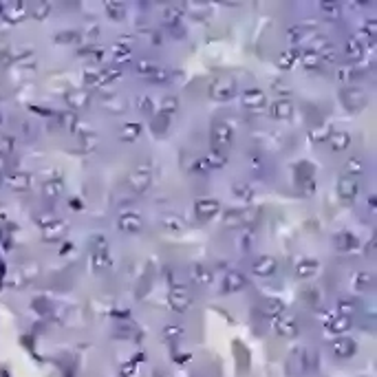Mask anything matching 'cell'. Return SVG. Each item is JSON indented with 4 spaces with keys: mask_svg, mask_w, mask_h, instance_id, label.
Masks as SVG:
<instances>
[{
    "mask_svg": "<svg viewBox=\"0 0 377 377\" xmlns=\"http://www.w3.org/2000/svg\"><path fill=\"white\" fill-rule=\"evenodd\" d=\"M210 97L214 102H230L236 95V80L232 75H219L212 80V84L208 88Z\"/></svg>",
    "mask_w": 377,
    "mask_h": 377,
    "instance_id": "6da1fadb",
    "label": "cell"
},
{
    "mask_svg": "<svg viewBox=\"0 0 377 377\" xmlns=\"http://www.w3.org/2000/svg\"><path fill=\"white\" fill-rule=\"evenodd\" d=\"M210 142H212V150L225 152L227 148L232 146V142H234L232 126L225 124V122H214L212 124V130H210Z\"/></svg>",
    "mask_w": 377,
    "mask_h": 377,
    "instance_id": "7a4b0ae2",
    "label": "cell"
},
{
    "mask_svg": "<svg viewBox=\"0 0 377 377\" xmlns=\"http://www.w3.org/2000/svg\"><path fill=\"white\" fill-rule=\"evenodd\" d=\"M150 172H152L150 161H144V164H139L135 172L128 174V179H126V181H128V188L132 192H137V194H144V192L150 188V183H152Z\"/></svg>",
    "mask_w": 377,
    "mask_h": 377,
    "instance_id": "3957f363",
    "label": "cell"
},
{
    "mask_svg": "<svg viewBox=\"0 0 377 377\" xmlns=\"http://www.w3.org/2000/svg\"><path fill=\"white\" fill-rule=\"evenodd\" d=\"M120 75H122V71H117V69H95V71L84 73V82L88 88H104Z\"/></svg>",
    "mask_w": 377,
    "mask_h": 377,
    "instance_id": "277c9868",
    "label": "cell"
},
{
    "mask_svg": "<svg viewBox=\"0 0 377 377\" xmlns=\"http://www.w3.org/2000/svg\"><path fill=\"white\" fill-rule=\"evenodd\" d=\"M340 100H342V104L349 108V110H360L368 104V95L364 88L360 86H346L340 91Z\"/></svg>",
    "mask_w": 377,
    "mask_h": 377,
    "instance_id": "5b68a950",
    "label": "cell"
},
{
    "mask_svg": "<svg viewBox=\"0 0 377 377\" xmlns=\"http://www.w3.org/2000/svg\"><path fill=\"white\" fill-rule=\"evenodd\" d=\"M40 232L44 241H60L66 236V223L55 216H44L40 219Z\"/></svg>",
    "mask_w": 377,
    "mask_h": 377,
    "instance_id": "8992f818",
    "label": "cell"
},
{
    "mask_svg": "<svg viewBox=\"0 0 377 377\" xmlns=\"http://www.w3.org/2000/svg\"><path fill=\"white\" fill-rule=\"evenodd\" d=\"M241 104L245 106L247 110H256V113H261L267 106V95H265L261 88L251 86V88H245L241 95Z\"/></svg>",
    "mask_w": 377,
    "mask_h": 377,
    "instance_id": "52a82bcc",
    "label": "cell"
},
{
    "mask_svg": "<svg viewBox=\"0 0 377 377\" xmlns=\"http://www.w3.org/2000/svg\"><path fill=\"white\" fill-rule=\"evenodd\" d=\"M117 227L126 234H139L144 230V219L137 212H122L117 219Z\"/></svg>",
    "mask_w": 377,
    "mask_h": 377,
    "instance_id": "ba28073f",
    "label": "cell"
},
{
    "mask_svg": "<svg viewBox=\"0 0 377 377\" xmlns=\"http://www.w3.org/2000/svg\"><path fill=\"white\" fill-rule=\"evenodd\" d=\"M335 190H338L340 199H344V201H353V199H358V194H360V181L355 179V176H349V174L340 176Z\"/></svg>",
    "mask_w": 377,
    "mask_h": 377,
    "instance_id": "9c48e42d",
    "label": "cell"
},
{
    "mask_svg": "<svg viewBox=\"0 0 377 377\" xmlns=\"http://www.w3.org/2000/svg\"><path fill=\"white\" fill-rule=\"evenodd\" d=\"M276 269H278L276 258L267 256V254L254 258V263H251V271H254V276H258V278H269L276 273Z\"/></svg>",
    "mask_w": 377,
    "mask_h": 377,
    "instance_id": "30bf717a",
    "label": "cell"
},
{
    "mask_svg": "<svg viewBox=\"0 0 377 377\" xmlns=\"http://www.w3.org/2000/svg\"><path fill=\"white\" fill-rule=\"evenodd\" d=\"M91 100H93V95H91V91H86V88H73V91L66 93V106L71 110H80V108L91 106Z\"/></svg>",
    "mask_w": 377,
    "mask_h": 377,
    "instance_id": "8fae6325",
    "label": "cell"
},
{
    "mask_svg": "<svg viewBox=\"0 0 377 377\" xmlns=\"http://www.w3.org/2000/svg\"><path fill=\"white\" fill-rule=\"evenodd\" d=\"M194 212H196L199 219H214V216H216V214L221 212V203L216 201V199H212V196L196 199Z\"/></svg>",
    "mask_w": 377,
    "mask_h": 377,
    "instance_id": "7c38bea8",
    "label": "cell"
},
{
    "mask_svg": "<svg viewBox=\"0 0 377 377\" xmlns=\"http://www.w3.org/2000/svg\"><path fill=\"white\" fill-rule=\"evenodd\" d=\"M254 216H256V212L251 214V210H230V212H225L223 223L227 227H243V225H247Z\"/></svg>",
    "mask_w": 377,
    "mask_h": 377,
    "instance_id": "4fadbf2b",
    "label": "cell"
},
{
    "mask_svg": "<svg viewBox=\"0 0 377 377\" xmlns=\"http://www.w3.org/2000/svg\"><path fill=\"white\" fill-rule=\"evenodd\" d=\"M225 166H227V157L225 152H219V150H210L203 159H199V168H203L205 172L208 170H221Z\"/></svg>",
    "mask_w": 377,
    "mask_h": 377,
    "instance_id": "5bb4252c",
    "label": "cell"
},
{
    "mask_svg": "<svg viewBox=\"0 0 377 377\" xmlns=\"http://www.w3.org/2000/svg\"><path fill=\"white\" fill-rule=\"evenodd\" d=\"M295 269V276L307 280V278H313L318 269H320V265H318V261H313V258H298V263L293 265Z\"/></svg>",
    "mask_w": 377,
    "mask_h": 377,
    "instance_id": "9a60e30c",
    "label": "cell"
},
{
    "mask_svg": "<svg viewBox=\"0 0 377 377\" xmlns=\"http://www.w3.org/2000/svg\"><path fill=\"white\" fill-rule=\"evenodd\" d=\"M183 13H186V7L183 5H166L164 9H161V20H164V25H168V27H176L181 22Z\"/></svg>",
    "mask_w": 377,
    "mask_h": 377,
    "instance_id": "2e32d148",
    "label": "cell"
},
{
    "mask_svg": "<svg viewBox=\"0 0 377 377\" xmlns=\"http://www.w3.org/2000/svg\"><path fill=\"white\" fill-rule=\"evenodd\" d=\"M269 113H271L273 120H278V122L291 120V117H293V104H291V100H276L271 104Z\"/></svg>",
    "mask_w": 377,
    "mask_h": 377,
    "instance_id": "e0dca14e",
    "label": "cell"
},
{
    "mask_svg": "<svg viewBox=\"0 0 377 377\" xmlns=\"http://www.w3.org/2000/svg\"><path fill=\"white\" fill-rule=\"evenodd\" d=\"M344 53L351 57V60H362L366 55V42L360 40L358 35H351L349 40L344 44Z\"/></svg>",
    "mask_w": 377,
    "mask_h": 377,
    "instance_id": "ac0fdd59",
    "label": "cell"
},
{
    "mask_svg": "<svg viewBox=\"0 0 377 377\" xmlns=\"http://www.w3.org/2000/svg\"><path fill=\"white\" fill-rule=\"evenodd\" d=\"M5 183H7V188L13 192H25L29 188V183H31V176L27 172H9L5 176Z\"/></svg>",
    "mask_w": 377,
    "mask_h": 377,
    "instance_id": "d6986e66",
    "label": "cell"
},
{
    "mask_svg": "<svg viewBox=\"0 0 377 377\" xmlns=\"http://www.w3.org/2000/svg\"><path fill=\"white\" fill-rule=\"evenodd\" d=\"M170 307L174 309V311H186V309L192 305V295L186 291V289H172L170 291Z\"/></svg>",
    "mask_w": 377,
    "mask_h": 377,
    "instance_id": "ffe728a7",
    "label": "cell"
},
{
    "mask_svg": "<svg viewBox=\"0 0 377 377\" xmlns=\"http://www.w3.org/2000/svg\"><path fill=\"white\" fill-rule=\"evenodd\" d=\"M247 287V278L241 271H227V276L223 278V289L225 291H241Z\"/></svg>",
    "mask_w": 377,
    "mask_h": 377,
    "instance_id": "44dd1931",
    "label": "cell"
},
{
    "mask_svg": "<svg viewBox=\"0 0 377 377\" xmlns=\"http://www.w3.org/2000/svg\"><path fill=\"white\" fill-rule=\"evenodd\" d=\"M91 265L95 271H106L113 267V256H110L108 249H102V251H91Z\"/></svg>",
    "mask_w": 377,
    "mask_h": 377,
    "instance_id": "7402d4cb",
    "label": "cell"
},
{
    "mask_svg": "<svg viewBox=\"0 0 377 377\" xmlns=\"http://www.w3.org/2000/svg\"><path fill=\"white\" fill-rule=\"evenodd\" d=\"M327 144L331 146V150L342 152V150H346V148L351 146V135L346 130H335V132H331V135H329Z\"/></svg>",
    "mask_w": 377,
    "mask_h": 377,
    "instance_id": "603a6c76",
    "label": "cell"
},
{
    "mask_svg": "<svg viewBox=\"0 0 377 377\" xmlns=\"http://www.w3.org/2000/svg\"><path fill=\"white\" fill-rule=\"evenodd\" d=\"M100 104H102V108L108 110V113H113V115H122L124 110H126V100H124V97H120L117 93L106 95V97H102Z\"/></svg>",
    "mask_w": 377,
    "mask_h": 377,
    "instance_id": "cb8c5ba5",
    "label": "cell"
},
{
    "mask_svg": "<svg viewBox=\"0 0 377 377\" xmlns=\"http://www.w3.org/2000/svg\"><path fill=\"white\" fill-rule=\"evenodd\" d=\"M298 60L302 62V66H305L307 71H320L322 66H324L322 57L318 55V53H313V51H307V49L298 51Z\"/></svg>",
    "mask_w": 377,
    "mask_h": 377,
    "instance_id": "d4e9b609",
    "label": "cell"
},
{
    "mask_svg": "<svg viewBox=\"0 0 377 377\" xmlns=\"http://www.w3.org/2000/svg\"><path fill=\"white\" fill-rule=\"evenodd\" d=\"M190 273H192V280H194V283H199V285H212V283H214L212 269L208 267V265H203V263L192 265Z\"/></svg>",
    "mask_w": 377,
    "mask_h": 377,
    "instance_id": "484cf974",
    "label": "cell"
},
{
    "mask_svg": "<svg viewBox=\"0 0 377 377\" xmlns=\"http://www.w3.org/2000/svg\"><path fill=\"white\" fill-rule=\"evenodd\" d=\"M161 227H164V232H168V234H181L186 230V223H183V219L179 214H166V216L161 219Z\"/></svg>",
    "mask_w": 377,
    "mask_h": 377,
    "instance_id": "4316f807",
    "label": "cell"
},
{
    "mask_svg": "<svg viewBox=\"0 0 377 377\" xmlns=\"http://www.w3.org/2000/svg\"><path fill=\"white\" fill-rule=\"evenodd\" d=\"M311 38V29L305 27V25H293L287 29V40L293 42V44H300V42H307Z\"/></svg>",
    "mask_w": 377,
    "mask_h": 377,
    "instance_id": "83f0119b",
    "label": "cell"
},
{
    "mask_svg": "<svg viewBox=\"0 0 377 377\" xmlns=\"http://www.w3.org/2000/svg\"><path fill=\"white\" fill-rule=\"evenodd\" d=\"M139 137H142V126H139V124L130 122V124H124V126H122L120 139H122L124 144H135Z\"/></svg>",
    "mask_w": 377,
    "mask_h": 377,
    "instance_id": "f1b7e54d",
    "label": "cell"
},
{
    "mask_svg": "<svg viewBox=\"0 0 377 377\" xmlns=\"http://www.w3.org/2000/svg\"><path fill=\"white\" fill-rule=\"evenodd\" d=\"M295 62H298V51H293V49H285L276 55V64L285 71H291L295 66Z\"/></svg>",
    "mask_w": 377,
    "mask_h": 377,
    "instance_id": "f546056e",
    "label": "cell"
},
{
    "mask_svg": "<svg viewBox=\"0 0 377 377\" xmlns=\"http://www.w3.org/2000/svg\"><path fill=\"white\" fill-rule=\"evenodd\" d=\"M351 283L358 291H368V289H373L375 278H373V273H368V271H358V273H353Z\"/></svg>",
    "mask_w": 377,
    "mask_h": 377,
    "instance_id": "4dcf8cb0",
    "label": "cell"
},
{
    "mask_svg": "<svg viewBox=\"0 0 377 377\" xmlns=\"http://www.w3.org/2000/svg\"><path fill=\"white\" fill-rule=\"evenodd\" d=\"M42 194L44 196H49V199H55V196H60V194H64V181L62 179H47L42 183Z\"/></svg>",
    "mask_w": 377,
    "mask_h": 377,
    "instance_id": "1f68e13d",
    "label": "cell"
},
{
    "mask_svg": "<svg viewBox=\"0 0 377 377\" xmlns=\"http://www.w3.org/2000/svg\"><path fill=\"white\" fill-rule=\"evenodd\" d=\"M110 55H113V60H115V62L126 64V62H130V60H132V47H128V44H122V42H117V44H113V49H110Z\"/></svg>",
    "mask_w": 377,
    "mask_h": 377,
    "instance_id": "d6a6232c",
    "label": "cell"
},
{
    "mask_svg": "<svg viewBox=\"0 0 377 377\" xmlns=\"http://www.w3.org/2000/svg\"><path fill=\"white\" fill-rule=\"evenodd\" d=\"M377 35V20L375 18H366L364 22H360V31H358V38L360 40H375Z\"/></svg>",
    "mask_w": 377,
    "mask_h": 377,
    "instance_id": "836d02e7",
    "label": "cell"
},
{
    "mask_svg": "<svg viewBox=\"0 0 377 377\" xmlns=\"http://www.w3.org/2000/svg\"><path fill=\"white\" fill-rule=\"evenodd\" d=\"M318 9H320V13L324 16V20H340V16H342V5L340 3H320L318 5Z\"/></svg>",
    "mask_w": 377,
    "mask_h": 377,
    "instance_id": "e575fe53",
    "label": "cell"
},
{
    "mask_svg": "<svg viewBox=\"0 0 377 377\" xmlns=\"http://www.w3.org/2000/svg\"><path fill=\"white\" fill-rule=\"evenodd\" d=\"M335 247H338L340 251H351V249H358L360 243H358V239H355L353 234L342 232V234L335 236Z\"/></svg>",
    "mask_w": 377,
    "mask_h": 377,
    "instance_id": "d590c367",
    "label": "cell"
},
{
    "mask_svg": "<svg viewBox=\"0 0 377 377\" xmlns=\"http://www.w3.org/2000/svg\"><path fill=\"white\" fill-rule=\"evenodd\" d=\"M104 9L108 13L110 20H124L126 18V11H128V7H126L124 3H117V0H113V3H104Z\"/></svg>",
    "mask_w": 377,
    "mask_h": 377,
    "instance_id": "8d00e7d4",
    "label": "cell"
},
{
    "mask_svg": "<svg viewBox=\"0 0 377 377\" xmlns=\"http://www.w3.org/2000/svg\"><path fill=\"white\" fill-rule=\"evenodd\" d=\"M5 16L9 18L11 22H18V20H22L27 16V5H22V3H18V5H9L5 9Z\"/></svg>",
    "mask_w": 377,
    "mask_h": 377,
    "instance_id": "74e56055",
    "label": "cell"
},
{
    "mask_svg": "<svg viewBox=\"0 0 377 377\" xmlns=\"http://www.w3.org/2000/svg\"><path fill=\"white\" fill-rule=\"evenodd\" d=\"M344 168H346V172H349V176H360L366 170V164L358 157H351V159H346Z\"/></svg>",
    "mask_w": 377,
    "mask_h": 377,
    "instance_id": "f35d334b",
    "label": "cell"
},
{
    "mask_svg": "<svg viewBox=\"0 0 377 377\" xmlns=\"http://www.w3.org/2000/svg\"><path fill=\"white\" fill-rule=\"evenodd\" d=\"M232 192H234V196H239V199H243V201H251L254 199V188L251 186H247V183H234L232 186Z\"/></svg>",
    "mask_w": 377,
    "mask_h": 377,
    "instance_id": "ab89813d",
    "label": "cell"
},
{
    "mask_svg": "<svg viewBox=\"0 0 377 377\" xmlns=\"http://www.w3.org/2000/svg\"><path fill=\"white\" fill-rule=\"evenodd\" d=\"M329 135H331V130H329V126H327V124L315 126V128H311V132H309V137H311V142H313V144H322V142H327Z\"/></svg>",
    "mask_w": 377,
    "mask_h": 377,
    "instance_id": "60d3db41",
    "label": "cell"
},
{
    "mask_svg": "<svg viewBox=\"0 0 377 377\" xmlns=\"http://www.w3.org/2000/svg\"><path fill=\"white\" fill-rule=\"evenodd\" d=\"M276 329H278V333H283V335H293L295 333V320L291 315L280 318V320L276 322Z\"/></svg>",
    "mask_w": 377,
    "mask_h": 377,
    "instance_id": "b9f144b4",
    "label": "cell"
},
{
    "mask_svg": "<svg viewBox=\"0 0 377 377\" xmlns=\"http://www.w3.org/2000/svg\"><path fill=\"white\" fill-rule=\"evenodd\" d=\"M161 110H164V115H174L176 110H179V97L166 95V97L161 100Z\"/></svg>",
    "mask_w": 377,
    "mask_h": 377,
    "instance_id": "7bdbcfd3",
    "label": "cell"
},
{
    "mask_svg": "<svg viewBox=\"0 0 377 377\" xmlns=\"http://www.w3.org/2000/svg\"><path fill=\"white\" fill-rule=\"evenodd\" d=\"M283 309H285V305H283V300H278V298H269V300H265V313L267 315H278V313H283Z\"/></svg>",
    "mask_w": 377,
    "mask_h": 377,
    "instance_id": "ee69618b",
    "label": "cell"
},
{
    "mask_svg": "<svg viewBox=\"0 0 377 377\" xmlns=\"http://www.w3.org/2000/svg\"><path fill=\"white\" fill-rule=\"evenodd\" d=\"M358 77H362V71L355 69V66H346V69H342L338 73L340 82H351V80H358Z\"/></svg>",
    "mask_w": 377,
    "mask_h": 377,
    "instance_id": "f6af8a7d",
    "label": "cell"
},
{
    "mask_svg": "<svg viewBox=\"0 0 377 377\" xmlns=\"http://www.w3.org/2000/svg\"><path fill=\"white\" fill-rule=\"evenodd\" d=\"M154 71H157V64H154L152 60H139L137 62V73L142 77H150Z\"/></svg>",
    "mask_w": 377,
    "mask_h": 377,
    "instance_id": "bcb514c9",
    "label": "cell"
},
{
    "mask_svg": "<svg viewBox=\"0 0 377 377\" xmlns=\"http://www.w3.org/2000/svg\"><path fill=\"white\" fill-rule=\"evenodd\" d=\"M318 55L322 57V62H324V64H333V62H338V57H340V55H338V49L333 47V44H329V47H324V49H322Z\"/></svg>",
    "mask_w": 377,
    "mask_h": 377,
    "instance_id": "7dc6e473",
    "label": "cell"
},
{
    "mask_svg": "<svg viewBox=\"0 0 377 377\" xmlns=\"http://www.w3.org/2000/svg\"><path fill=\"white\" fill-rule=\"evenodd\" d=\"M16 148V139L11 135H0V154H11Z\"/></svg>",
    "mask_w": 377,
    "mask_h": 377,
    "instance_id": "c3c4849f",
    "label": "cell"
},
{
    "mask_svg": "<svg viewBox=\"0 0 377 377\" xmlns=\"http://www.w3.org/2000/svg\"><path fill=\"white\" fill-rule=\"evenodd\" d=\"M329 324H331V329H333V331H346L351 327V318L349 315H338Z\"/></svg>",
    "mask_w": 377,
    "mask_h": 377,
    "instance_id": "681fc988",
    "label": "cell"
},
{
    "mask_svg": "<svg viewBox=\"0 0 377 377\" xmlns=\"http://www.w3.org/2000/svg\"><path fill=\"white\" fill-rule=\"evenodd\" d=\"M60 120L64 122V128H69V130H77V126H75V124H80V120H77V115L73 113V110H66V113H62V115H60Z\"/></svg>",
    "mask_w": 377,
    "mask_h": 377,
    "instance_id": "f907efd6",
    "label": "cell"
},
{
    "mask_svg": "<svg viewBox=\"0 0 377 377\" xmlns=\"http://www.w3.org/2000/svg\"><path fill=\"white\" fill-rule=\"evenodd\" d=\"M49 11H51V5L49 3H38L33 7V11H31V16L35 18V20H44L49 16Z\"/></svg>",
    "mask_w": 377,
    "mask_h": 377,
    "instance_id": "816d5d0a",
    "label": "cell"
},
{
    "mask_svg": "<svg viewBox=\"0 0 377 377\" xmlns=\"http://www.w3.org/2000/svg\"><path fill=\"white\" fill-rule=\"evenodd\" d=\"M148 80H150V82H157V84H166L170 80V71H166L164 66H157V71H154Z\"/></svg>",
    "mask_w": 377,
    "mask_h": 377,
    "instance_id": "f5cc1de1",
    "label": "cell"
},
{
    "mask_svg": "<svg viewBox=\"0 0 377 377\" xmlns=\"http://www.w3.org/2000/svg\"><path fill=\"white\" fill-rule=\"evenodd\" d=\"M102 249H108V241L102 234H95L91 239V251H102Z\"/></svg>",
    "mask_w": 377,
    "mask_h": 377,
    "instance_id": "db71d44e",
    "label": "cell"
},
{
    "mask_svg": "<svg viewBox=\"0 0 377 377\" xmlns=\"http://www.w3.org/2000/svg\"><path fill=\"white\" fill-rule=\"evenodd\" d=\"M137 106H139V110H142L144 115H150L152 110H154L152 100H150V97H146V95H144V97H139V100H137Z\"/></svg>",
    "mask_w": 377,
    "mask_h": 377,
    "instance_id": "11a10c76",
    "label": "cell"
},
{
    "mask_svg": "<svg viewBox=\"0 0 377 377\" xmlns=\"http://www.w3.org/2000/svg\"><path fill=\"white\" fill-rule=\"evenodd\" d=\"M77 38H80L77 31H62V33H57V35H55V42H60V44H69V42H75Z\"/></svg>",
    "mask_w": 377,
    "mask_h": 377,
    "instance_id": "9f6ffc18",
    "label": "cell"
},
{
    "mask_svg": "<svg viewBox=\"0 0 377 377\" xmlns=\"http://www.w3.org/2000/svg\"><path fill=\"white\" fill-rule=\"evenodd\" d=\"M338 309H340V311L351 313L353 309H355V302H353V298H340L338 300Z\"/></svg>",
    "mask_w": 377,
    "mask_h": 377,
    "instance_id": "6f0895ef",
    "label": "cell"
},
{
    "mask_svg": "<svg viewBox=\"0 0 377 377\" xmlns=\"http://www.w3.org/2000/svg\"><path fill=\"white\" fill-rule=\"evenodd\" d=\"M346 351H353V344H351V342H346V340H342V342H338V344H335V353H338V355H349Z\"/></svg>",
    "mask_w": 377,
    "mask_h": 377,
    "instance_id": "680465c9",
    "label": "cell"
},
{
    "mask_svg": "<svg viewBox=\"0 0 377 377\" xmlns=\"http://www.w3.org/2000/svg\"><path fill=\"white\" fill-rule=\"evenodd\" d=\"M82 142H84L82 144L84 150H91V148L97 146V137H95V135H86V137H82Z\"/></svg>",
    "mask_w": 377,
    "mask_h": 377,
    "instance_id": "91938a15",
    "label": "cell"
},
{
    "mask_svg": "<svg viewBox=\"0 0 377 377\" xmlns=\"http://www.w3.org/2000/svg\"><path fill=\"white\" fill-rule=\"evenodd\" d=\"M271 86H276V91H278V93H291L289 88H287L283 82H271Z\"/></svg>",
    "mask_w": 377,
    "mask_h": 377,
    "instance_id": "94428289",
    "label": "cell"
}]
</instances>
